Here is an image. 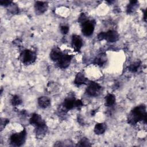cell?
Returning a JSON list of instances; mask_svg holds the SVG:
<instances>
[{
  "instance_id": "obj_1",
  "label": "cell",
  "mask_w": 147,
  "mask_h": 147,
  "mask_svg": "<svg viewBox=\"0 0 147 147\" xmlns=\"http://www.w3.org/2000/svg\"><path fill=\"white\" fill-rule=\"evenodd\" d=\"M146 106L141 105L134 107L130 113L127 118V122L132 125H136L137 122L144 121L146 122Z\"/></svg>"
},
{
  "instance_id": "obj_2",
  "label": "cell",
  "mask_w": 147,
  "mask_h": 147,
  "mask_svg": "<svg viewBox=\"0 0 147 147\" xmlns=\"http://www.w3.org/2000/svg\"><path fill=\"white\" fill-rule=\"evenodd\" d=\"M20 59L22 63L29 65L35 61L36 59V53L32 50L25 49L21 52Z\"/></svg>"
},
{
  "instance_id": "obj_3",
  "label": "cell",
  "mask_w": 147,
  "mask_h": 147,
  "mask_svg": "<svg viewBox=\"0 0 147 147\" xmlns=\"http://www.w3.org/2000/svg\"><path fill=\"white\" fill-rule=\"evenodd\" d=\"M97 38L99 40H105L110 42H116L119 39L118 32L114 30H110L106 32H100L98 34Z\"/></svg>"
},
{
  "instance_id": "obj_4",
  "label": "cell",
  "mask_w": 147,
  "mask_h": 147,
  "mask_svg": "<svg viewBox=\"0 0 147 147\" xmlns=\"http://www.w3.org/2000/svg\"><path fill=\"white\" fill-rule=\"evenodd\" d=\"M26 132L25 129L19 133L13 134L10 137V144L14 146H20L24 144L25 141Z\"/></svg>"
},
{
  "instance_id": "obj_5",
  "label": "cell",
  "mask_w": 147,
  "mask_h": 147,
  "mask_svg": "<svg viewBox=\"0 0 147 147\" xmlns=\"http://www.w3.org/2000/svg\"><path fill=\"white\" fill-rule=\"evenodd\" d=\"M101 92V86L94 82H91L86 89L87 94L91 96H96L99 95Z\"/></svg>"
},
{
  "instance_id": "obj_6",
  "label": "cell",
  "mask_w": 147,
  "mask_h": 147,
  "mask_svg": "<svg viewBox=\"0 0 147 147\" xmlns=\"http://www.w3.org/2000/svg\"><path fill=\"white\" fill-rule=\"evenodd\" d=\"M95 22L94 20H87L82 24V32L86 36H91L94 30Z\"/></svg>"
},
{
  "instance_id": "obj_7",
  "label": "cell",
  "mask_w": 147,
  "mask_h": 147,
  "mask_svg": "<svg viewBox=\"0 0 147 147\" xmlns=\"http://www.w3.org/2000/svg\"><path fill=\"white\" fill-rule=\"evenodd\" d=\"M77 102L78 100L74 96H68L64 99L62 106L64 110L68 111L74 107L77 108Z\"/></svg>"
},
{
  "instance_id": "obj_8",
  "label": "cell",
  "mask_w": 147,
  "mask_h": 147,
  "mask_svg": "<svg viewBox=\"0 0 147 147\" xmlns=\"http://www.w3.org/2000/svg\"><path fill=\"white\" fill-rule=\"evenodd\" d=\"M72 58V55H69L68 54H63L62 57L57 62V64L60 68H66L69 65Z\"/></svg>"
},
{
  "instance_id": "obj_9",
  "label": "cell",
  "mask_w": 147,
  "mask_h": 147,
  "mask_svg": "<svg viewBox=\"0 0 147 147\" xmlns=\"http://www.w3.org/2000/svg\"><path fill=\"white\" fill-rule=\"evenodd\" d=\"M29 122L32 125L34 126L35 127L45 125V122L42 119L41 115L36 113H34L32 115V117L29 120Z\"/></svg>"
},
{
  "instance_id": "obj_10",
  "label": "cell",
  "mask_w": 147,
  "mask_h": 147,
  "mask_svg": "<svg viewBox=\"0 0 147 147\" xmlns=\"http://www.w3.org/2000/svg\"><path fill=\"white\" fill-rule=\"evenodd\" d=\"M48 7V3L43 1H36L34 4L35 11L38 14L44 13Z\"/></svg>"
},
{
  "instance_id": "obj_11",
  "label": "cell",
  "mask_w": 147,
  "mask_h": 147,
  "mask_svg": "<svg viewBox=\"0 0 147 147\" xmlns=\"http://www.w3.org/2000/svg\"><path fill=\"white\" fill-rule=\"evenodd\" d=\"M72 46L76 51H79L83 46L82 38L78 35H73L72 37Z\"/></svg>"
},
{
  "instance_id": "obj_12",
  "label": "cell",
  "mask_w": 147,
  "mask_h": 147,
  "mask_svg": "<svg viewBox=\"0 0 147 147\" xmlns=\"http://www.w3.org/2000/svg\"><path fill=\"white\" fill-rule=\"evenodd\" d=\"M63 53L61 51V50L57 48H54L52 49L50 53V58L53 61L57 62L59 59L62 57L63 55Z\"/></svg>"
},
{
  "instance_id": "obj_13",
  "label": "cell",
  "mask_w": 147,
  "mask_h": 147,
  "mask_svg": "<svg viewBox=\"0 0 147 147\" xmlns=\"http://www.w3.org/2000/svg\"><path fill=\"white\" fill-rule=\"evenodd\" d=\"M48 130V127L45 125H44L41 126L35 127V134L36 137L38 138H42L46 134Z\"/></svg>"
},
{
  "instance_id": "obj_14",
  "label": "cell",
  "mask_w": 147,
  "mask_h": 147,
  "mask_svg": "<svg viewBox=\"0 0 147 147\" xmlns=\"http://www.w3.org/2000/svg\"><path fill=\"white\" fill-rule=\"evenodd\" d=\"M87 78L85 77L83 74H82V72H78L75 76L74 83L78 86H79L82 84H86L87 82Z\"/></svg>"
},
{
  "instance_id": "obj_15",
  "label": "cell",
  "mask_w": 147,
  "mask_h": 147,
  "mask_svg": "<svg viewBox=\"0 0 147 147\" xmlns=\"http://www.w3.org/2000/svg\"><path fill=\"white\" fill-rule=\"evenodd\" d=\"M38 104L41 108H47L51 105V99L46 96H40L38 99Z\"/></svg>"
},
{
  "instance_id": "obj_16",
  "label": "cell",
  "mask_w": 147,
  "mask_h": 147,
  "mask_svg": "<svg viewBox=\"0 0 147 147\" xmlns=\"http://www.w3.org/2000/svg\"><path fill=\"white\" fill-rule=\"evenodd\" d=\"M106 124L105 123H98L96 124L94 127V132L96 134L100 135L106 131Z\"/></svg>"
},
{
  "instance_id": "obj_17",
  "label": "cell",
  "mask_w": 147,
  "mask_h": 147,
  "mask_svg": "<svg viewBox=\"0 0 147 147\" xmlns=\"http://www.w3.org/2000/svg\"><path fill=\"white\" fill-rule=\"evenodd\" d=\"M106 61V56L105 53H100L94 59V63L99 66H102Z\"/></svg>"
},
{
  "instance_id": "obj_18",
  "label": "cell",
  "mask_w": 147,
  "mask_h": 147,
  "mask_svg": "<svg viewBox=\"0 0 147 147\" xmlns=\"http://www.w3.org/2000/svg\"><path fill=\"white\" fill-rule=\"evenodd\" d=\"M138 1H130V3L128 4L127 6V13L129 14L133 13L134 11L136 10L137 6H138Z\"/></svg>"
},
{
  "instance_id": "obj_19",
  "label": "cell",
  "mask_w": 147,
  "mask_h": 147,
  "mask_svg": "<svg viewBox=\"0 0 147 147\" xmlns=\"http://www.w3.org/2000/svg\"><path fill=\"white\" fill-rule=\"evenodd\" d=\"M115 102V97L113 94H109L105 98V105L106 106H113Z\"/></svg>"
},
{
  "instance_id": "obj_20",
  "label": "cell",
  "mask_w": 147,
  "mask_h": 147,
  "mask_svg": "<svg viewBox=\"0 0 147 147\" xmlns=\"http://www.w3.org/2000/svg\"><path fill=\"white\" fill-rule=\"evenodd\" d=\"M141 63V62L140 60H137V61L134 62L133 63L131 64L129 66V70L132 72H136L137 71L138 68L140 67Z\"/></svg>"
},
{
  "instance_id": "obj_21",
  "label": "cell",
  "mask_w": 147,
  "mask_h": 147,
  "mask_svg": "<svg viewBox=\"0 0 147 147\" xmlns=\"http://www.w3.org/2000/svg\"><path fill=\"white\" fill-rule=\"evenodd\" d=\"M91 144L90 142L89 141V140L86 137H83L82 138L78 143V144L76 145V146H91Z\"/></svg>"
},
{
  "instance_id": "obj_22",
  "label": "cell",
  "mask_w": 147,
  "mask_h": 147,
  "mask_svg": "<svg viewBox=\"0 0 147 147\" xmlns=\"http://www.w3.org/2000/svg\"><path fill=\"white\" fill-rule=\"evenodd\" d=\"M22 103V99L18 95H14L11 99V104L13 106H18Z\"/></svg>"
},
{
  "instance_id": "obj_23",
  "label": "cell",
  "mask_w": 147,
  "mask_h": 147,
  "mask_svg": "<svg viewBox=\"0 0 147 147\" xmlns=\"http://www.w3.org/2000/svg\"><path fill=\"white\" fill-rule=\"evenodd\" d=\"M47 87H48V91L50 92H52V91L55 92L57 90V87L56 86V84L55 83H48V84L47 86Z\"/></svg>"
},
{
  "instance_id": "obj_24",
  "label": "cell",
  "mask_w": 147,
  "mask_h": 147,
  "mask_svg": "<svg viewBox=\"0 0 147 147\" xmlns=\"http://www.w3.org/2000/svg\"><path fill=\"white\" fill-rule=\"evenodd\" d=\"M9 122V120L6 118H2L1 120V130L5 127V126Z\"/></svg>"
},
{
  "instance_id": "obj_25",
  "label": "cell",
  "mask_w": 147,
  "mask_h": 147,
  "mask_svg": "<svg viewBox=\"0 0 147 147\" xmlns=\"http://www.w3.org/2000/svg\"><path fill=\"white\" fill-rule=\"evenodd\" d=\"M87 20V17L86 16V15L83 13H82L79 17V18H78V21L82 24H83L84 22L86 21Z\"/></svg>"
},
{
  "instance_id": "obj_26",
  "label": "cell",
  "mask_w": 147,
  "mask_h": 147,
  "mask_svg": "<svg viewBox=\"0 0 147 147\" xmlns=\"http://www.w3.org/2000/svg\"><path fill=\"white\" fill-rule=\"evenodd\" d=\"M12 2L11 1H8V0H1L0 1V3L2 6H10Z\"/></svg>"
},
{
  "instance_id": "obj_27",
  "label": "cell",
  "mask_w": 147,
  "mask_h": 147,
  "mask_svg": "<svg viewBox=\"0 0 147 147\" xmlns=\"http://www.w3.org/2000/svg\"><path fill=\"white\" fill-rule=\"evenodd\" d=\"M60 30H61V32L64 34H67L68 31H69V27L67 26H61L60 27Z\"/></svg>"
},
{
  "instance_id": "obj_28",
  "label": "cell",
  "mask_w": 147,
  "mask_h": 147,
  "mask_svg": "<svg viewBox=\"0 0 147 147\" xmlns=\"http://www.w3.org/2000/svg\"><path fill=\"white\" fill-rule=\"evenodd\" d=\"M10 9V12L12 13L13 14H16L18 12V8L17 7V6L13 5Z\"/></svg>"
},
{
  "instance_id": "obj_29",
  "label": "cell",
  "mask_w": 147,
  "mask_h": 147,
  "mask_svg": "<svg viewBox=\"0 0 147 147\" xmlns=\"http://www.w3.org/2000/svg\"><path fill=\"white\" fill-rule=\"evenodd\" d=\"M146 10L144 11V20L146 21Z\"/></svg>"
}]
</instances>
